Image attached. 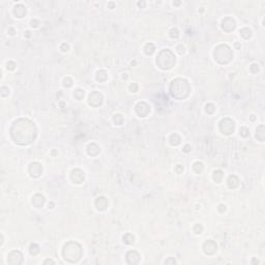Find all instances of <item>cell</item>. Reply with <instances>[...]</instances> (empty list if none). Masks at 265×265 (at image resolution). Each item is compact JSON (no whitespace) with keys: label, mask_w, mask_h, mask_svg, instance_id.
<instances>
[{"label":"cell","mask_w":265,"mask_h":265,"mask_svg":"<svg viewBox=\"0 0 265 265\" xmlns=\"http://www.w3.org/2000/svg\"><path fill=\"white\" fill-rule=\"evenodd\" d=\"M205 111L207 114H213L215 111V106L213 104H211V103H209V104L206 105L205 107Z\"/></svg>","instance_id":"4dcf8cb0"},{"label":"cell","mask_w":265,"mask_h":265,"mask_svg":"<svg viewBox=\"0 0 265 265\" xmlns=\"http://www.w3.org/2000/svg\"><path fill=\"white\" fill-rule=\"evenodd\" d=\"M155 51V47L152 43H147L144 46V53L146 55H152Z\"/></svg>","instance_id":"cb8c5ba5"},{"label":"cell","mask_w":265,"mask_h":265,"mask_svg":"<svg viewBox=\"0 0 265 265\" xmlns=\"http://www.w3.org/2000/svg\"><path fill=\"white\" fill-rule=\"evenodd\" d=\"M193 170H194L197 174H201L204 170L203 163H201V162H196V163H194V165H193Z\"/></svg>","instance_id":"484cf974"},{"label":"cell","mask_w":265,"mask_h":265,"mask_svg":"<svg viewBox=\"0 0 265 265\" xmlns=\"http://www.w3.org/2000/svg\"><path fill=\"white\" fill-rule=\"evenodd\" d=\"M32 204L34 205V207L36 208H40L43 207L45 204V197L40 194H36L32 197Z\"/></svg>","instance_id":"2e32d148"},{"label":"cell","mask_w":265,"mask_h":265,"mask_svg":"<svg viewBox=\"0 0 265 265\" xmlns=\"http://www.w3.org/2000/svg\"><path fill=\"white\" fill-rule=\"evenodd\" d=\"M170 36L172 38H178L179 37V32L176 28H172L170 30Z\"/></svg>","instance_id":"e575fe53"},{"label":"cell","mask_w":265,"mask_h":265,"mask_svg":"<svg viewBox=\"0 0 265 265\" xmlns=\"http://www.w3.org/2000/svg\"><path fill=\"white\" fill-rule=\"evenodd\" d=\"M236 27V23H235L234 19H232L231 17H227L223 20L222 22V28L226 32H231L233 31Z\"/></svg>","instance_id":"4fadbf2b"},{"label":"cell","mask_w":265,"mask_h":265,"mask_svg":"<svg viewBox=\"0 0 265 265\" xmlns=\"http://www.w3.org/2000/svg\"><path fill=\"white\" fill-rule=\"evenodd\" d=\"M239 185V179L236 175H230L227 180V185L229 189H236Z\"/></svg>","instance_id":"d6986e66"},{"label":"cell","mask_w":265,"mask_h":265,"mask_svg":"<svg viewBox=\"0 0 265 265\" xmlns=\"http://www.w3.org/2000/svg\"><path fill=\"white\" fill-rule=\"evenodd\" d=\"M239 134H240V136H241V137L246 138L248 135H250V130H248V128H246V126H242V128H240Z\"/></svg>","instance_id":"1f68e13d"},{"label":"cell","mask_w":265,"mask_h":265,"mask_svg":"<svg viewBox=\"0 0 265 265\" xmlns=\"http://www.w3.org/2000/svg\"><path fill=\"white\" fill-rule=\"evenodd\" d=\"M104 102V96L99 91H92L88 96V104L93 108H97Z\"/></svg>","instance_id":"52a82bcc"},{"label":"cell","mask_w":265,"mask_h":265,"mask_svg":"<svg viewBox=\"0 0 265 265\" xmlns=\"http://www.w3.org/2000/svg\"><path fill=\"white\" fill-rule=\"evenodd\" d=\"M193 231L195 232V234H201L202 231H203V226L201 224H197L193 228Z\"/></svg>","instance_id":"d6a6232c"},{"label":"cell","mask_w":265,"mask_h":265,"mask_svg":"<svg viewBox=\"0 0 265 265\" xmlns=\"http://www.w3.org/2000/svg\"><path fill=\"white\" fill-rule=\"evenodd\" d=\"M235 47H236V48H239L240 46H239V44H235Z\"/></svg>","instance_id":"11a10c76"},{"label":"cell","mask_w":265,"mask_h":265,"mask_svg":"<svg viewBox=\"0 0 265 265\" xmlns=\"http://www.w3.org/2000/svg\"><path fill=\"white\" fill-rule=\"evenodd\" d=\"M135 111L138 116L140 117H146L150 113V107L147 103L145 102H139L135 107Z\"/></svg>","instance_id":"9c48e42d"},{"label":"cell","mask_w":265,"mask_h":265,"mask_svg":"<svg viewBox=\"0 0 265 265\" xmlns=\"http://www.w3.org/2000/svg\"><path fill=\"white\" fill-rule=\"evenodd\" d=\"M176 50H177V52L179 53L180 55H181V54H183V53L185 52V47H183V46H181V45H180V46H177V48H176Z\"/></svg>","instance_id":"ab89813d"},{"label":"cell","mask_w":265,"mask_h":265,"mask_svg":"<svg viewBox=\"0 0 265 265\" xmlns=\"http://www.w3.org/2000/svg\"><path fill=\"white\" fill-rule=\"evenodd\" d=\"M95 207L99 211H105L108 207V200L106 197H99L95 200Z\"/></svg>","instance_id":"9a60e30c"},{"label":"cell","mask_w":265,"mask_h":265,"mask_svg":"<svg viewBox=\"0 0 265 265\" xmlns=\"http://www.w3.org/2000/svg\"><path fill=\"white\" fill-rule=\"evenodd\" d=\"M256 138L259 140V141H261V142H263L265 139V128L263 124H261V126H259L258 128H257V130H256Z\"/></svg>","instance_id":"ffe728a7"},{"label":"cell","mask_w":265,"mask_h":265,"mask_svg":"<svg viewBox=\"0 0 265 265\" xmlns=\"http://www.w3.org/2000/svg\"><path fill=\"white\" fill-rule=\"evenodd\" d=\"M252 263H257V264H258V263H259V261H258V260H256V259H253V261H252Z\"/></svg>","instance_id":"f5cc1de1"},{"label":"cell","mask_w":265,"mask_h":265,"mask_svg":"<svg viewBox=\"0 0 265 265\" xmlns=\"http://www.w3.org/2000/svg\"><path fill=\"white\" fill-rule=\"evenodd\" d=\"M95 79H96L99 82H105V81L108 79V75H107V71L104 69H101L96 73L95 75Z\"/></svg>","instance_id":"7402d4cb"},{"label":"cell","mask_w":265,"mask_h":265,"mask_svg":"<svg viewBox=\"0 0 265 265\" xmlns=\"http://www.w3.org/2000/svg\"><path fill=\"white\" fill-rule=\"evenodd\" d=\"M82 246L80 243L76 241H69L66 242L62 250V255L65 261L69 263H76L82 257Z\"/></svg>","instance_id":"3957f363"},{"label":"cell","mask_w":265,"mask_h":265,"mask_svg":"<svg viewBox=\"0 0 265 265\" xmlns=\"http://www.w3.org/2000/svg\"><path fill=\"white\" fill-rule=\"evenodd\" d=\"M183 151H185V152H189V151H191V146H189V144H187L185 147H183Z\"/></svg>","instance_id":"bcb514c9"},{"label":"cell","mask_w":265,"mask_h":265,"mask_svg":"<svg viewBox=\"0 0 265 265\" xmlns=\"http://www.w3.org/2000/svg\"><path fill=\"white\" fill-rule=\"evenodd\" d=\"M176 62V57L174 55V53L169 49L162 50L160 52L159 56L156 58V64L160 69H170L173 66L175 65Z\"/></svg>","instance_id":"277c9868"},{"label":"cell","mask_w":265,"mask_h":265,"mask_svg":"<svg viewBox=\"0 0 265 265\" xmlns=\"http://www.w3.org/2000/svg\"><path fill=\"white\" fill-rule=\"evenodd\" d=\"M48 263H52V264H54V261L52 260V259H47V260L44 261V264H48Z\"/></svg>","instance_id":"7dc6e473"},{"label":"cell","mask_w":265,"mask_h":265,"mask_svg":"<svg viewBox=\"0 0 265 265\" xmlns=\"http://www.w3.org/2000/svg\"><path fill=\"white\" fill-rule=\"evenodd\" d=\"M191 92V86L185 79L177 78L172 81L170 85V93L176 99H185Z\"/></svg>","instance_id":"7a4b0ae2"},{"label":"cell","mask_w":265,"mask_h":265,"mask_svg":"<svg viewBox=\"0 0 265 265\" xmlns=\"http://www.w3.org/2000/svg\"><path fill=\"white\" fill-rule=\"evenodd\" d=\"M169 141H170V144L172 146H178L181 143V138L177 134H172L169 138Z\"/></svg>","instance_id":"44dd1931"},{"label":"cell","mask_w":265,"mask_h":265,"mask_svg":"<svg viewBox=\"0 0 265 265\" xmlns=\"http://www.w3.org/2000/svg\"><path fill=\"white\" fill-rule=\"evenodd\" d=\"M14 15L17 18H19V19L25 17V15H26V8H25V6L22 4H17L14 7Z\"/></svg>","instance_id":"e0dca14e"},{"label":"cell","mask_w":265,"mask_h":265,"mask_svg":"<svg viewBox=\"0 0 265 265\" xmlns=\"http://www.w3.org/2000/svg\"><path fill=\"white\" fill-rule=\"evenodd\" d=\"M40 246H38L36 243H32V244H30V246H29V252H30V254L33 256L37 255V254L40 253Z\"/></svg>","instance_id":"f1b7e54d"},{"label":"cell","mask_w":265,"mask_h":265,"mask_svg":"<svg viewBox=\"0 0 265 265\" xmlns=\"http://www.w3.org/2000/svg\"><path fill=\"white\" fill-rule=\"evenodd\" d=\"M10 132L15 143L22 146L31 144L37 136L35 124L26 118H21L15 121L10 128Z\"/></svg>","instance_id":"6da1fadb"},{"label":"cell","mask_w":265,"mask_h":265,"mask_svg":"<svg viewBox=\"0 0 265 265\" xmlns=\"http://www.w3.org/2000/svg\"><path fill=\"white\" fill-rule=\"evenodd\" d=\"M145 4H146V3H145L144 1H143V2H138V5H139L140 7H144Z\"/></svg>","instance_id":"c3c4849f"},{"label":"cell","mask_w":265,"mask_h":265,"mask_svg":"<svg viewBox=\"0 0 265 265\" xmlns=\"http://www.w3.org/2000/svg\"><path fill=\"white\" fill-rule=\"evenodd\" d=\"M25 36H26V37H30V36H31V32H30V31H26V32H25Z\"/></svg>","instance_id":"681fc988"},{"label":"cell","mask_w":265,"mask_h":265,"mask_svg":"<svg viewBox=\"0 0 265 265\" xmlns=\"http://www.w3.org/2000/svg\"><path fill=\"white\" fill-rule=\"evenodd\" d=\"M28 172H29V174H30L31 177L37 178V177H40L42 172H43V167H42V165H40V163L34 162V163L30 164V166H29V168H28Z\"/></svg>","instance_id":"30bf717a"},{"label":"cell","mask_w":265,"mask_h":265,"mask_svg":"<svg viewBox=\"0 0 265 265\" xmlns=\"http://www.w3.org/2000/svg\"><path fill=\"white\" fill-rule=\"evenodd\" d=\"M10 34H12H12H15V30L12 28L10 29Z\"/></svg>","instance_id":"f907efd6"},{"label":"cell","mask_w":265,"mask_h":265,"mask_svg":"<svg viewBox=\"0 0 265 265\" xmlns=\"http://www.w3.org/2000/svg\"><path fill=\"white\" fill-rule=\"evenodd\" d=\"M130 90L132 91V92H137V91H138V85L136 84V83H132V84H130Z\"/></svg>","instance_id":"f35d334b"},{"label":"cell","mask_w":265,"mask_h":265,"mask_svg":"<svg viewBox=\"0 0 265 265\" xmlns=\"http://www.w3.org/2000/svg\"><path fill=\"white\" fill-rule=\"evenodd\" d=\"M219 211L220 212H224V211L226 210V205H224V204H221L220 206H219Z\"/></svg>","instance_id":"ee69618b"},{"label":"cell","mask_w":265,"mask_h":265,"mask_svg":"<svg viewBox=\"0 0 265 265\" xmlns=\"http://www.w3.org/2000/svg\"><path fill=\"white\" fill-rule=\"evenodd\" d=\"M212 178L216 183H220V182H222L223 178H224V172L222 170H215L213 172Z\"/></svg>","instance_id":"603a6c76"},{"label":"cell","mask_w":265,"mask_h":265,"mask_svg":"<svg viewBox=\"0 0 265 265\" xmlns=\"http://www.w3.org/2000/svg\"><path fill=\"white\" fill-rule=\"evenodd\" d=\"M113 121L115 124H117V126H121L123 123L122 115H120V114H115V115L113 116Z\"/></svg>","instance_id":"f546056e"},{"label":"cell","mask_w":265,"mask_h":265,"mask_svg":"<svg viewBox=\"0 0 265 265\" xmlns=\"http://www.w3.org/2000/svg\"><path fill=\"white\" fill-rule=\"evenodd\" d=\"M73 85V80H71L69 77H67V78H65L64 79V81H63V86L64 87H71V86Z\"/></svg>","instance_id":"d590c367"},{"label":"cell","mask_w":265,"mask_h":265,"mask_svg":"<svg viewBox=\"0 0 265 265\" xmlns=\"http://www.w3.org/2000/svg\"><path fill=\"white\" fill-rule=\"evenodd\" d=\"M123 242L126 244H132L135 242V236L132 233H126L123 235Z\"/></svg>","instance_id":"d4e9b609"},{"label":"cell","mask_w":265,"mask_h":265,"mask_svg":"<svg viewBox=\"0 0 265 265\" xmlns=\"http://www.w3.org/2000/svg\"><path fill=\"white\" fill-rule=\"evenodd\" d=\"M8 93H10V89H8L6 86H2L1 89H0V94H1V96L5 97L6 95H8Z\"/></svg>","instance_id":"836d02e7"},{"label":"cell","mask_w":265,"mask_h":265,"mask_svg":"<svg viewBox=\"0 0 265 265\" xmlns=\"http://www.w3.org/2000/svg\"><path fill=\"white\" fill-rule=\"evenodd\" d=\"M109 5H110V8H111V10H112V8H114V3L113 2H110Z\"/></svg>","instance_id":"816d5d0a"},{"label":"cell","mask_w":265,"mask_h":265,"mask_svg":"<svg viewBox=\"0 0 265 265\" xmlns=\"http://www.w3.org/2000/svg\"><path fill=\"white\" fill-rule=\"evenodd\" d=\"M7 263L10 265H20L23 263V255L20 251H12L7 256Z\"/></svg>","instance_id":"ba28073f"},{"label":"cell","mask_w":265,"mask_h":265,"mask_svg":"<svg viewBox=\"0 0 265 265\" xmlns=\"http://www.w3.org/2000/svg\"><path fill=\"white\" fill-rule=\"evenodd\" d=\"M31 26L34 27V28H35V27H37L38 26V21H37V20H32V21H31Z\"/></svg>","instance_id":"f6af8a7d"},{"label":"cell","mask_w":265,"mask_h":265,"mask_svg":"<svg viewBox=\"0 0 265 265\" xmlns=\"http://www.w3.org/2000/svg\"><path fill=\"white\" fill-rule=\"evenodd\" d=\"M213 56L216 62H219L220 64H227L233 58V53L229 46L223 44V45H219L214 49Z\"/></svg>","instance_id":"5b68a950"},{"label":"cell","mask_w":265,"mask_h":265,"mask_svg":"<svg viewBox=\"0 0 265 265\" xmlns=\"http://www.w3.org/2000/svg\"><path fill=\"white\" fill-rule=\"evenodd\" d=\"M176 263H177V262H176L175 259H174V258H171V257H170V258H168L167 260L165 261V264H176Z\"/></svg>","instance_id":"60d3db41"},{"label":"cell","mask_w":265,"mask_h":265,"mask_svg":"<svg viewBox=\"0 0 265 265\" xmlns=\"http://www.w3.org/2000/svg\"><path fill=\"white\" fill-rule=\"evenodd\" d=\"M175 171H176V173H182V171H183V167H182L181 165H177L175 167Z\"/></svg>","instance_id":"7bdbcfd3"},{"label":"cell","mask_w":265,"mask_h":265,"mask_svg":"<svg viewBox=\"0 0 265 265\" xmlns=\"http://www.w3.org/2000/svg\"><path fill=\"white\" fill-rule=\"evenodd\" d=\"M218 251V246L213 240H207L204 242L203 244V252L207 256H212L214 255Z\"/></svg>","instance_id":"8fae6325"},{"label":"cell","mask_w":265,"mask_h":265,"mask_svg":"<svg viewBox=\"0 0 265 265\" xmlns=\"http://www.w3.org/2000/svg\"><path fill=\"white\" fill-rule=\"evenodd\" d=\"M126 259L128 264H138L140 262V254L137 251H128L126 255Z\"/></svg>","instance_id":"5bb4252c"},{"label":"cell","mask_w":265,"mask_h":265,"mask_svg":"<svg viewBox=\"0 0 265 265\" xmlns=\"http://www.w3.org/2000/svg\"><path fill=\"white\" fill-rule=\"evenodd\" d=\"M71 181L76 185H81L84 182V179H85V175H84V172L80 169H75V170L71 171Z\"/></svg>","instance_id":"7c38bea8"},{"label":"cell","mask_w":265,"mask_h":265,"mask_svg":"<svg viewBox=\"0 0 265 265\" xmlns=\"http://www.w3.org/2000/svg\"><path fill=\"white\" fill-rule=\"evenodd\" d=\"M60 49H61L63 52H67V51H69V45H67V44L63 43L61 46H60Z\"/></svg>","instance_id":"b9f144b4"},{"label":"cell","mask_w":265,"mask_h":265,"mask_svg":"<svg viewBox=\"0 0 265 265\" xmlns=\"http://www.w3.org/2000/svg\"><path fill=\"white\" fill-rule=\"evenodd\" d=\"M84 95H85V91H84L83 89H80V88L76 89V90H75V92H74V96H75V99H78V101H81V99H83Z\"/></svg>","instance_id":"83f0119b"},{"label":"cell","mask_w":265,"mask_h":265,"mask_svg":"<svg viewBox=\"0 0 265 265\" xmlns=\"http://www.w3.org/2000/svg\"><path fill=\"white\" fill-rule=\"evenodd\" d=\"M16 66H17V64H16V62H14V61H8L7 62V69H10V71H14L15 69H16Z\"/></svg>","instance_id":"74e56055"},{"label":"cell","mask_w":265,"mask_h":265,"mask_svg":"<svg viewBox=\"0 0 265 265\" xmlns=\"http://www.w3.org/2000/svg\"><path fill=\"white\" fill-rule=\"evenodd\" d=\"M251 120H255V117H254V115H252V117H251Z\"/></svg>","instance_id":"db71d44e"},{"label":"cell","mask_w":265,"mask_h":265,"mask_svg":"<svg viewBox=\"0 0 265 265\" xmlns=\"http://www.w3.org/2000/svg\"><path fill=\"white\" fill-rule=\"evenodd\" d=\"M239 33H240V35H241L242 37L244 38V40H248V38L252 36V30H251V29L246 28H246H242Z\"/></svg>","instance_id":"4316f807"},{"label":"cell","mask_w":265,"mask_h":265,"mask_svg":"<svg viewBox=\"0 0 265 265\" xmlns=\"http://www.w3.org/2000/svg\"><path fill=\"white\" fill-rule=\"evenodd\" d=\"M235 130V123L234 121L230 118H223L220 121V130L222 134L226 136H229L233 134Z\"/></svg>","instance_id":"8992f818"},{"label":"cell","mask_w":265,"mask_h":265,"mask_svg":"<svg viewBox=\"0 0 265 265\" xmlns=\"http://www.w3.org/2000/svg\"><path fill=\"white\" fill-rule=\"evenodd\" d=\"M250 71L252 74H257L259 71V65L257 63H253L250 66Z\"/></svg>","instance_id":"8d00e7d4"},{"label":"cell","mask_w":265,"mask_h":265,"mask_svg":"<svg viewBox=\"0 0 265 265\" xmlns=\"http://www.w3.org/2000/svg\"><path fill=\"white\" fill-rule=\"evenodd\" d=\"M101 152V148L95 143H90L87 146V153L91 156H96Z\"/></svg>","instance_id":"ac0fdd59"}]
</instances>
